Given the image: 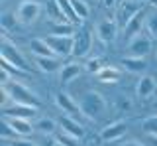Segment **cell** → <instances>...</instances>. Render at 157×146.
Here are the masks:
<instances>
[{"mask_svg":"<svg viewBox=\"0 0 157 146\" xmlns=\"http://www.w3.org/2000/svg\"><path fill=\"white\" fill-rule=\"evenodd\" d=\"M36 65L43 73H53L61 67V63H59L57 55H51V57H36Z\"/></svg>","mask_w":157,"mask_h":146,"instance_id":"21","label":"cell"},{"mask_svg":"<svg viewBox=\"0 0 157 146\" xmlns=\"http://www.w3.org/2000/svg\"><path fill=\"white\" fill-rule=\"evenodd\" d=\"M140 2H141V4H144V2H149V0H140Z\"/></svg>","mask_w":157,"mask_h":146,"instance_id":"38","label":"cell"},{"mask_svg":"<svg viewBox=\"0 0 157 146\" xmlns=\"http://www.w3.org/2000/svg\"><path fill=\"white\" fill-rule=\"evenodd\" d=\"M71 2H73V8H75V14L78 16V20H86L88 12H90L88 4L85 2V0H71Z\"/></svg>","mask_w":157,"mask_h":146,"instance_id":"28","label":"cell"},{"mask_svg":"<svg viewBox=\"0 0 157 146\" xmlns=\"http://www.w3.org/2000/svg\"><path fill=\"white\" fill-rule=\"evenodd\" d=\"M6 142H10V140H6ZM10 146H36V142L26 140V138H24V140H16V138H14L12 142H10Z\"/></svg>","mask_w":157,"mask_h":146,"instance_id":"31","label":"cell"},{"mask_svg":"<svg viewBox=\"0 0 157 146\" xmlns=\"http://www.w3.org/2000/svg\"><path fill=\"white\" fill-rule=\"evenodd\" d=\"M102 67H104V63H102L100 57H92V59L86 61V71H88V73H94V75H96V73L100 71Z\"/></svg>","mask_w":157,"mask_h":146,"instance_id":"29","label":"cell"},{"mask_svg":"<svg viewBox=\"0 0 157 146\" xmlns=\"http://www.w3.org/2000/svg\"><path fill=\"white\" fill-rule=\"evenodd\" d=\"M53 146H65L63 142H59V140H55V142H53Z\"/></svg>","mask_w":157,"mask_h":146,"instance_id":"35","label":"cell"},{"mask_svg":"<svg viewBox=\"0 0 157 146\" xmlns=\"http://www.w3.org/2000/svg\"><path fill=\"white\" fill-rule=\"evenodd\" d=\"M55 120L53 119H39L37 123H36V128L39 130L41 134H53L55 132Z\"/></svg>","mask_w":157,"mask_h":146,"instance_id":"26","label":"cell"},{"mask_svg":"<svg viewBox=\"0 0 157 146\" xmlns=\"http://www.w3.org/2000/svg\"><path fill=\"white\" fill-rule=\"evenodd\" d=\"M29 51H32L36 57H51V55H55L53 50L47 46V42L43 40V38H33V40L29 42Z\"/></svg>","mask_w":157,"mask_h":146,"instance_id":"18","label":"cell"},{"mask_svg":"<svg viewBox=\"0 0 157 146\" xmlns=\"http://www.w3.org/2000/svg\"><path fill=\"white\" fill-rule=\"evenodd\" d=\"M141 130L149 136V134H157V115H151V116H145L141 120Z\"/></svg>","mask_w":157,"mask_h":146,"instance_id":"27","label":"cell"},{"mask_svg":"<svg viewBox=\"0 0 157 146\" xmlns=\"http://www.w3.org/2000/svg\"><path fill=\"white\" fill-rule=\"evenodd\" d=\"M78 75H81V65H78V63H65V65L61 67V71H59L61 83H71Z\"/></svg>","mask_w":157,"mask_h":146,"instance_id":"20","label":"cell"},{"mask_svg":"<svg viewBox=\"0 0 157 146\" xmlns=\"http://www.w3.org/2000/svg\"><path fill=\"white\" fill-rule=\"evenodd\" d=\"M16 16H18V22L20 24L29 26V24H33L39 16H41V4L33 2V0H24V2L18 6Z\"/></svg>","mask_w":157,"mask_h":146,"instance_id":"5","label":"cell"},{"mask_svg":"<svg viewBox=\"0 0 157 146\" xmlns=\"http://www.w3.org/2000/svg\"><path fill=\"white\" fill-rule=\"evenodd\" d=\"M37 115V107H29V105H20L14 103V107H4L2 116H22V119H33Z\"/></svg>","mask_w":157,"mask_h":146,"instance_id":"14","label":"cell"},{"mask_svg":"<svg viewBox=\"0 0 157 146\" xmlns=\"http://www.w3.org/2000/svg\"><path fill=\"white\" fill-rule=\"evenodd\" d=\"M128 51H130V55L145 57L151 51V38L145 36V34H140V36L128 40Z\"/></svg>","mask_w":157,"mask_h":146,"instance_id":"8","label":"cell"},{"mask_svg":"<svg viewBox=\"0 0 157 146\" xmlns=\"http://www.w3.org/2000/svg\"><path fill=\"white\" fill-rule=\"evenodd\" d=\"M114 2H116V0H104V6L106 8H112V6H114Z\"/></svg>","mask_w":157,"mask_h":146,"instance_id":"34","label":"cell"},{"mask_svg":"<svg viewBox=\"0 0 157 146\" xmlns=\"http://www.w3.org/2000/svg\"><path fill=\"white\" fill-rule=\"evenodd\" d=\"M59 142H63L65 146H78V140L81 138H77V136H73V134H69V132H63L61 130V134H59Z\"/></svg>","mask_w":157,"mask_h":146,"instance_id":"30","label":"cell"},{"mask_svg":"<svg viewBox=\"0 0 157 146\" xmlns=\"http://www.w3.org/2000/svg\"><path fill=\"white\" fill-rule=\"evenodd\" d=\"M0 57H2L4 61H8L10 65L18 67L20 71L29 73V65H28L26 57L22 55V51H20L12 42H8V38H2V42H0Z\"/></svg>","mask_w":157,"mask_h":146,"instance_id":"2","label":"cell"},{"mask_svg":"<svg viewBox=\"0 0 157 146\" xmlns=\"http://www.w3.org/2000/svg\"><path fill=\"white\" fill-rule=\"evenodd\" d=\"M144 30L147 32V36L151 40H157V14H147L145 16V28Z\"/></svg>","mask_w":157,"mask_h":146,"instance_id":"25","label":"cell"},{"mask_svg":"<svg viewBox=\"0 0 157 146\" xmlns=\"http://www.w3.org/2000/svg\"><path fill=\"white\" fill-rule=\"evenodd\" d=\"M4 87L8 89L10 97H12L14 103H20V105H29V107H39L41 101L37 99V95L33 93L32 89H28L26 85L18 83V81H12V83H4Z\"/></svg>","mask_w":157,"mask_h":146,"instance_id":"3","label":"cell"},{"mask_svg":"<svg viewBox=\"0 0 157 146\" xmlns=\"http://www.w3.org/2000/svg\"><path fill=\"white\" fill-rule=\"evenodd\" d=\"M149 4H151V6H155V8H157V0H149Z\"/></svg>","mask_w":157,"mask_h":146,"instance_id":"36","label":"cell"},{"mask_svg":"<svg viewBox=\"0 0 157 146\" xmlns=\"http://www.w3.org/2000/svg\"><path fill=\"white\" fill-rule=\"evenodd\" d=\"M155 89H157L155 77H151V75H141L140 81H137V85H136V95L140 97V99H149V97L155 93Z\"/></svg>","mask_w":157,"mask_h":146,"instance_id":"12","label":"cell"},{"mask_svg":"<svg viewBox=\"0 0 157 146\" xmlns=\"http://www.w3.org/2000/svg\"><path fill=\"white\" fill-rule=\"evenodd\" d=\"M2 119L12 126L14 132L18 136H28V134H32V130H33L29 119H22V116H2Z\"/></svg>","mask_w":157,"mask_h":146,"instance_id":"15","label":"cell"},{"mask_svg":"<svg viewBox=\"0 0 157 146\" xmlns=\"http://www.w3.org/2000/svg\"><path fill=\"white\" fill-rule=\"evenodd\" d=\"M59 126H61L63 132H69V134L77 136V138H82V136H85V128H82L81 123H77L75 116H71V115H63L61 119H59Z\"/></svg>","mask_w":157,"mask_h":146,"instance_id":"13","label":"cell"},{"mask_svg":"<svg viewBox=\"0 0 157 146\" xmlns=\"http://www.w3.org/2000/svg\"><path fill=\"white\" fill-rule=\"evenodd\" d=\"M155 61H157V53H155Z\"/></svg>","mask_w":157,"mask_h":146,"instance_id":"39","label":"cell"},{"mask_svg":"<svg viewBox=\"0 0 157 146\" xmlns=\"http://www.w3.org/2000/svg\"><path fill=\"white\" fill-rule=\"evenodd\" d=\"M55 4H57L59 10H61V14H63V16H65L71 24L81 22V20H78V16L75 14V8H73V2H71V0H55Z\"/></svg>","mask_w":157,"mask_h":146,"instance_id":"22","label":"cell"},{"mask_svg":"<svg viewBox=\"0 0 157 146\" xmlns=\"http://www.w3.org/2000/svg\"><path fill=\"white\" fill-rule=\"evenodd\" d=\"M120 77H122L120 69H118V67H110V65H104L96 73V79L100 81V83H118Z\"/></svg>","mask_w":157,"mask_h":146,"instance_id":"19","label":"cell"},{"mask_svg":"<svg viewBox=\"0 0 157 146\" xmlns=\"http://www.w3.org/2000/svg\"><path fill=\"white\" fill-rule=\"evenodd\" d=\"M96 36H98V40L102 43H112L116 40V36H118V22L110 20V18L100 20L96 24Z\"/></svg>","mask_w":157,"mask_h":146,"instance_id":"9","label":"cell"},{"mask_svg":"<svg viewBox=\"0 0 157 146\" xmlns=\"http://www.w3.org/2000/svg\"><path fill=\"white\" fill-rule=\"evenodd\" d=\"M78 105H81V115L88 116L90 120L100 119L108 109L106 99L98 91H85L81 95V99H78Z\"/></svg>","mask_w":157,"mask_h":146,"instance_id":"1","label":"cell"},{"mask_svg":"<svg viewBox=\"0 0 157 146\" xmlns=\"http://www.w3.org/2000/svg\"><path fill=\"white\" fill-rule=\"evenodd\" d=\"M122 67L130 73H145L147 71V61H145V57L126 55L124 59H122Z\"/></svg>","mask_w":157,"mask_h":146,"instance_id":"16","label":"cell"},{"mask_svg":"<svg viewBox=\"0 0 157 146\" xmlns=\"http://www.w3.org/2000/svg\"><path fill=\"white\" fill-rule=\"evenodd\" d=\"M147 146H157V134H149V138H147Z\"/></svg>","mask_w":157,"mask_h":146,"instance_id":"32","label":"cell"},{"mask_svg":"<svg viewBox=\"0 0 157 146\" xmlns=\"http://www.w3.org/2000/svg\"><path fill=\"white\" fill-rule=\"evenodd\" d=\"M55 105L65 115H71V116H77L81 113V105H78L77 101H73L71 95H67V93H57L55 95Z\"/></svg>","mask_w":157,"mask_h":146,"instance_id":"11","label":"cell"},{"mask_svg":"<svg viewBox=\"0 0 157 146\" xmlns=\"http://www.w3.org/2000/svg\"><path fill=\"white\" fill-rule=\"evenodd\" d=\"M118 146H145V144L137 142V140H128V142H124V144H118Z\"/></svg>","mask_w":157,"mask_h":146,"instance_id":"33","label":"cell"},{"mask_svg":"<svg viewBox=\"0 0 157 146\" xmlns=\"http://www.w3.org/2000/svg\"><path fill=\"white\" fill-rule=\"evenodd\" d=\"M141 28H145V14L144 12L136 14V16L128 22V26L124 28V30H126V38H128V40H132V38L140 36V34H141Z\"/></svg>","mask_w":157,"mask_h":146,"instance_id":"17","label":"cell"},{"mask_svg":"<svg viewBox=\"0 0 157 146\" xmlns=\"http://www.w3.org/2000/svg\"><path fill=\"white\" fill-rule=\"evenodd\" d=\"M73 53L71 55L75 57H86L88 51H90L92 47V32L88 30V28H82L81 32H77L75 36H73Z\"/></svg>","mask_w":157,"mask_h":146,"instance_id":"6","label":"cell"},{"mask_svg":"<svg viewBox=\"0 0 157 146\" xmlns=\"http://www.w3.org/2000/svg\"><path fill=\"white\" fill-rule=\"evenodd\" d=\"M126 134V123L124 120H116V123H110L108 126H104L100 132V138L104 142H116L122 136Z\"/></svg>","mask_w":157,"mask_h":146,"instance_id":"10","label":"cell"},{"mask_svg":"<svg viewBox=\"0 0 157 146\" xmlns=\"http://www.w3.org/2000/svg\"><path fill=\"white\" fill-rule=\"evenodd\" d=\"M153 109H155V111H157V101H155V105H153Z\"/></svg>","mask_w":157,"mask_h":146,"instance_id":"37","label":"cell"},{"mask_svg":"<svg viewBox=\"0 0 157 146\" xmlns=\"http://www.w3.org/2000/svg\"><path fill=\"white\" fill-rule=\"evenodd\" d=\"M6 146H10V144H6Z\"/></svg>","mask_w":157,"mask_h":146,"instance_id":"40","label":"cell"},{"mask_svg":"<svg viewBox=\"0 0 157 146\" xmlns=\"http://www.w3.org/2000/svg\"><path fill=\"white\" fill-rule=\"evenodd\" d=\"M18 24V16L12 12H2L0 14V28H2L4 32H12L14 28H16Z\"/></svg>","mask_w":157,"mask_h":146,"instance_id":"24","label":"cell"},{"mask_svg":"<svg viewBox=\"0 0 157 146\" xmlns=\"http://www.w3.org/2000/svg\"><path fill=\"white\" fill-rule=\"evenodd\" d=\"M43 40L47 42V46L53 50L57 57H67L73 53V36H57V34H49Z\"/></svg>","mask_w":157,"mask_h":146,"instance_id":"4","label":"cell"},{"mask_svg":"<svg viewBox=\"0 0 157 146\" xmlns=\"http://www.w3.org/2000/svg\"><path fill=\"white\" fill-rule=\"evenodd\" d=\"M141 12V2L140 0H124L118 8V24L122 28L128 26V22L136 16V14Z\"/></svg>","mask_w":157,"mask_h":146,"instance_id":"7","label":"cell"},{"mask_svg":"<svg viewBox=\"0 0 157 146\" xmlns=\"http://www.w3.org/2000/svg\"><path fill=\"white\" fill-rule=\"evenodd\" d=\"M51 34H57V36H75L73 32V24L63 20V22H53L51 24Z\"/></svg>","mask_w":157,"mask_h":146,"instance_id":"23","label":"cell"}]
</instances>
